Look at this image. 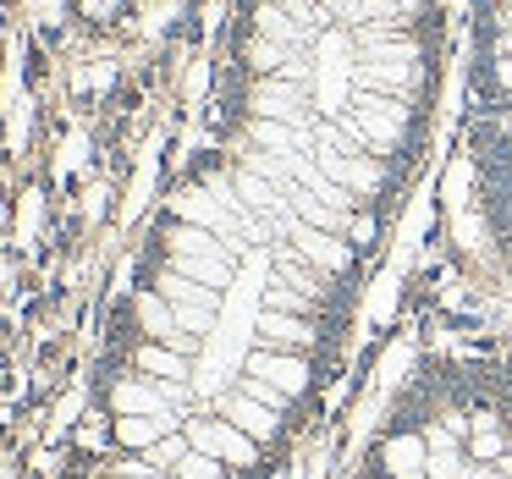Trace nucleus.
<instances>
[{
  "instance_id": "obj_1",
  "label": "nucleus",
  "mask_w": 512,
  "mask_h": 479,
  "mask_svg": "<svg viewBox=\"0 0 512 479\" xmlns=\"http://www.w3.org/2000/svg\"><path fill=\"white\" fill-rule=\"evenodd\" d=\"M468 144L485 204L512 232V0L468 12Z\"/></svg>"
},
{
  "instance_id": "obj_2",
  "label": "nucleus",
  "mask_w": 512,
  "mask_h": 479,
  "mask_svg": "<svg viewBox=\"0 0 512 479\" xmlns=\"http://www.w3.org/2000/svg\"><path fill=\"white\" fill-rule=\"evenodd\" d=\"M149 0H67V12L78 28H94V34H111V28L133 23Z\"/></svg>"
}]
</instances>
